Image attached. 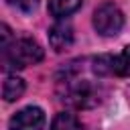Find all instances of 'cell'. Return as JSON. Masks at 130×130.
Returning <instances> with one entry per match:
<instances>
[{
  "instance_id": "1",
  "label": "cell",
  "mask_w": 130,
  "mask_h": 130,
  "mask_svg": "<svg viewBox=\"0 0 130 130\" xmlns=\"http://www.w3.org/2000/svg\"><path fill=\"white\" fill-rule=\"evenodd\" d=\"M41 59H43L41 45L28 37L14 39L6 47H2V63H4V69H8V71L24 69L28 65L39 63Z\"/></svg>"
},
{
  "instance_id": "2",
  "label": "cell",
  "mask_w": 130,
  "mask_h": 130,
  "mask_svg": "<svg viewBox=\"0 0 130 130\" xmlns=\"http://www.w3.org/2000/svg\"><path fill=\"white\" fill-rule=\"evenodd\" d=\"M124 26V14L114 2H102L93 12V28L102 37H114Z\"/></svg>"
},
{
  "instance_id": "3",
  "label": "cell",
  "mask_w": 130,
  "mask_h": 130,
  "mask_svg": "<svg viewBox=\"0 0 130 130\" xmlns=\"http://www.w3.org/2000/svg\"><path fill=\"white\" fill-rule=\"evenodd\" d=\"M93 69L100 75L130 77V47H124L118 55H102L93 61Z\"/></svg>"
},
{
  "instance_id": "4",
  "label": "cell",
  "mask_w": 130,
  "mask_h": 130,
  "mask_svg": "<svg viewBox=\"0 0 130 130\" xmlns=\"http://www.w3.org/2000/svg\"><path fill=\"white\" fill-rule=\"evenodd\" d=\"M69 104L77 106V108H87V106H93L95 102H100L98 98V91L95 87L85 81V79H71L67 81V87H65V93H63Z\"/></svg>"
},
{
  "instance_id": "5",
  "label": "cell",
  "mask_w": 130,
  "mask_h": 130,
  "mask_svg": "<svg viewBox=\"0 0 130 130\" xmlns=\"http://www.w3.org/2000/svg\"><path fill=\"white\" fill-rule=\"evenodd\" d=\"M45 128V114L41 108L28 106L16 112L10 118V130H43Z\"/></svg>"
},
{
  "instance_id": "6",
  "label": "cell",
  "mask_w": 130,
  "mask_h": 130,
  "mask_svg": "<svg viewBox=\"0 0 130 130\" xmlns=\"http://www.w3.org/2000/svg\"><path fill=\"white\" fill-rule=\"evenodd\" d=\"M49 45L57 53L69 49L73 45V28H71V24L69 22H63V20L55 22L51 26V30H49Z\"/></svg>"
},
{
  "instance_id": "7",
  "label": "cell",
  "mask_w": 130,
  "mask_h": 130,
  "mask_svg": "<svg viewBox=\"0 0 130 130\" xmlns=\"http://www.w3.org/2000/svg\"><path fill=\"white\" fill-rule=\"evenodd\" d=\"M81 2L83 0H49V12L55 16V18H65L73 12H77L81 8Z\"/></svg>"
},
{
  "instance_id": "8",
  "label": "cell",
  "mask_w": 130,
  "mask_h": 130,
  "mask_svg": "<svg viewBox=\"0 0 130 130\" xmlns=\"http://www.w3.org/2000/svg\"><path fill=\"white\" fill-rule=\"evenodd\" d=\"M24 93V81L16 75H8L2 83V98L6 102H14Z\"/></svg>"
},
{
  "instance_id": "9",
  "label": "cell",
  "mask_w": 130,
  "mask_h": 130,
  "mask_svg": "<svg viewBox=\"0 0 130 130\" xmlns=\"http://www.w3.org/2000/svg\"><path fill=\"white\" fill-rule=\"evenodd\" d=\"M51 130H83L81 122L73 116V114H67V112H61L53 118V124H51Z\"/></svg>"
},
{
  "instance_id": "10",
  "label": "cell",
  "mask_w": 130,
  "mask_h": 130,
  "mask_svg": "<svg viewBox=\"0 0 130 130\" xmlns=\"http://www.w3.org/2000/svg\"><path fill=\"white\" fill-rule=\"evenodd\" d=\"M8 4L16 6V8L22 10V12H32V10L37 8L39 0H8Z\"/></svg>"
}]
</instances>
